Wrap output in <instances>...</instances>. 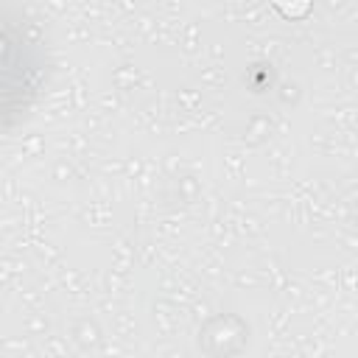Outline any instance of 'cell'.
Returning <instances> with one entry per match:
<instances>
[{
    "label": "cell",
    "instance_id": "6da1fadb",
    "mask_svg": "<svg viewBox=\"0 0 358 358\" xmlns=\"http://www.w3.org/2000/svg\"><path fill=\"white\" fill-rule=\"evenodd\" d=\"M45 84V50L14 14L0 11V131L14 126Z\"/></svg>",
    "mask_w": 358,
    "mask_h": 358
}]
</instances>
